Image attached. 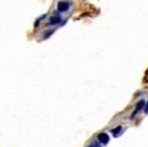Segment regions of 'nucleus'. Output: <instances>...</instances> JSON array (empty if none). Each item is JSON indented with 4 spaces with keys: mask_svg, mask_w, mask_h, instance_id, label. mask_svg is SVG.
Listing matches in <instances>:
<instances>
[{
    "mask_svg": "<svg viewBox=\"0 0 148 147\" xmlns=\"http://www.w3.org/2000/svg\"><path fill=\"white\" fill-rule=\"evenodd\" d=\"M70 1H59L58 3V11L59 12H66L68 8H70Z\"/></svg>",
    "mask_w": 148,
    "mask_h": 147,
    "instance_id": "obj_1",
    "label": "nucleus"
},
{
    "mask_svg": "<svg viewBox=\"0 0 148 147\" xmlns=\"http://www.w3.org/2000/svg\"><path fill=\"white\" fill-rule=\"evenodd\" d=\"M88 147H101V144L98 143V142H92V143H90Z\"/></svg>",
    "mask_w": 148,
    "mask_h": 147,
    "instance_id": "obj_6",
    "label": "nucleus"
},
{
    "mask_svg": "<svg viewBox=\"0 0 148 147\" xmlns=\"http://www.w3.org/2000/svg\"><path fill=\"white\" fill-rule=\"evenodd\" d=\"M98 141H100V143L106 144L108 142H109V135H108V134H105V133L98 134Z\"/></svg>",
    "mask_w": 148,
    "mask_h": 147,
    "instance_id": "obj_2",
    "label": "nucleus"
},
{
    "mask_svg": "<svg viewBox=\"0 0 148 147\" xmlns=\"http://www.w3.org/2000/svg\"><path fill=\"white\" fill-rule=\"evenodd\" d=\"M62 21V19L59 16H53L50 19V22H49V25H55V24H59Z\"/></svg>",
    "mask_w": 148,
    "mask_h": 147,
    "instance_id": "obj_3",
    "label": "nucleus"
},
{
    "mask_svg": "<svg viewBox=\"0 0 148 147\" xmlns=\"http://www.w3.org/2000/svg\"><path fill=\"white\" fill-rule=\"evenodd\" d=\"M143 106H144V101H143V100H140L139 103H138V105H136V110H135V113L132 114V117H134L135 114H136L139 110H142V108H143Z\"/></svg>",
    "mask_w": 148,
    "mask_h": 147,
    "instance_id": "obj_4",
    "label": "nucleus"
},
{
    "mask_svg": "<svg viewBox=\"0 0 148 147\" xmlns=\"http://www.w3.org/2000/svg\"><path fill=\"white\" fill-rule=\"evenodd\" d=\"M121 131H122V128H121V126H118V128H115L114 130H113V135L114 137H118L121 134Z\"/></svg>",
    "mask_w": 148,
    "mask_h": 147,
    "instance_id": "obj_5",
    "label": "nucleus"
},
{
    "mask_svg": "<svg viewBox=\"0 0 148 147\" xmlns=\"http://www.w3.org/2000/svg\"><path fill=\"white\" fill-rule=\"evenodd\" d=\"M144 110H145V113H148V103H147V105H145V108H144Z\"/></svg>",
    "mask_w": 148,
    "mask_h": 147,
    "instance_id": "obj_7",
    "label": "nucleus"
}]
</instances>
